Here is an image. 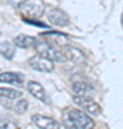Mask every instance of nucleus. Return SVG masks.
<instances>
[{"mask_svg": "<svg viewBox=\"0 0 123 129\" xmlns=\"http://www.w3.org/2000/svg\"><path fill=\"white\" fill-rule=\"evenodd\" d=\"M37 39L33 36H29V35H19V36L14 37V45L17 47H22V49H30V47H34Z\"/></svg>", "mask_w": 123, "mask_h": 129, "instance_id": "nucleus-11", "label": "nucleus"}, {"mask_svg": "<svg viewBox=\"0 0 123 129\" xmlns=\"http://www.w3.org/2000/svg\"><path fill=\"white\" fill-rule=\"evenodd\" d=\"M29 66L32 69L37 70V72H45V73H49V72H52V70L55 69V63L40 55L32 56L29 59Z\"/></svg>", "mask_w": 123, "mask_h": 129, "instance_id": "nucleus-5", "label": "nucleus"}, {"mask_svg": "<svg viewBox=\"0 0 123 129\" xmlns=\"http://www.w3.org/2000/svg\"><path fill=\"white\" fill-rule=\"evenodd\" d=\"M0 129H19V125L17 122H14V120H5V122H2L0 123Z\"/></svg>", "mask_w": 123, "mask_h": 129, "instance_id": "nucleus-16", "label": "nucleus"}, {"mask_svg": "<svg viewBox=\"0 0 123 129\" xmlns=\"http://www.w3.org/2000/svg\"><path fill=\"white\" fill-rule=\"evenodd\" d=\"M27 90L32 93V96H34L36 99L42 101L43 103H46V105H49V103H50V98L47 96V93H46L45 88H43L39 82L30 80V82L27 83Z\"/></svg>", "mask_w": 123, "mask_h": 129, "instance_id": "nucleus-8", "label": "nucleus"}, {"mask_svg": "<svg viewBox=\"0 0 123 129\" xmlns=\"http://www.w3.org/2000/svg\"><path fill=\"white\" fill-rule=\"evenodd\" d=\"M72 90L76 95H86V93H90L93 90V88L86 82H73Z\"/></svg>", "mask_w": 123, "mask_h": 129, "instance_id": "nucleus-13", "label": "nucleus"}, {"mask_svg": "<svg viewBox=\"0 0 123 129\" xmlns=\"http://www.w3.org/2000/svg\"><path fill=\"white\" fill-rule=\"evenodd\" d=\"M0 55L6 57V59H13L14 55H16V47L14 45L9 43V42H3L0 43Z\"/></svg>", "mask_w": 123, "mask_h": 129, "instance_id": "nucleus-12", "label": "nucleus"}, {"mask_svg": "<svg viewBox=\"0 0 123 129\" xmlns=\"http://www.w3.org/2000/svg\"><path fill=\"white\" fill-rule=\"evenodd\" d=\"M63 56L66 60H70L73 63H83L86 60V56L83 53L79 47H74V46H70V45H66L63 47Z\"/></svg>", "mask_w": 123, "mask_h": 129, "instance_id": "nucleus-6", "label": "nucleus"}, {"mask_svg": "<svg viewBox=\"0 0 123 129\" xmlns=\"http://www.w3.org/2000/svg\"><path fill=\"white\" fill-rule=\"evenodd\" d=\"M19 12L24 20H37L45 13V2L43 0H23L17 6Z\"/></svg>", "mask_w": 123, "mask_h": 129, "instance_id": "nucleus-2", "label": "nucleus"}, {"mask_svg": "<svg viewBox=\"0 0 123 129\" xmlns=\"http://www.w3.org/2000/svg\"><path fill=\"white\" fill-rule=\"evenodd\" d=\"M64 123L67 129H93L95 120L87 115L86 112L79 109H70L66 113Z\"/></svg>", "mask_w": 123, "mask_h": 129, "instance_id": "nucleus-1", "label": "nucleus"}, {"mask_svg": "<svg viewBox=\"0 0 123 129\" xmlns=\"http://www.w3.org/2000/svg\"><path fill=\"white\" fill-rule=\"evenodd\" d=\"M22 96H23V93L20 90L10 89V88H0V98L14 101V99H19V98H22Z\"/></svg>", "mask_w": 123, "mask_h": 129, "instance_id": "nucleus-14", "label": "nucleus"}, {"mask_svg": "<svg viewBox=\"0 0 123 129\" xmlns=\"http://www.w3.org/2000/svg\"><path fill=\"white\" fill-rule=\"evenodd\" d=\"M73 102H74L79 108H82V111L86 112L87 115L97 116V115L102 113L100 106L97 105L92 98L86 96V95H76V96H73Z\"/></svg>", "mask_w": 123, "mask_h": 129, "instance_id": "nucleus-4", "label": "nucleus"}, {"mask_svg": "<svg viewBox=\"0 0 123 129\" xmlns=\"http://www.w3.org/2000/svg\"><path fill=\"white\" fill-rule=\"evenodd\" d=\"M27 106H29V102L26 101V99L19 98L17 102L10 106V109H13L16 113H20V115H22V113H26V112H27Z\"/></svg>", "mask_w": 123, "mask_h": 129, "instance_id": "nucleus-15", "label": "nucleus"}, {"mask_svg": "<svg viewBox=\"0 0 123 129\" xmlns=\"http://www.w3.org/2000/svg\"><path fill=\"white\" fill-rule=\"evenodd\" d=\"M0 82L12 83L16 86H23L24 76L22 73H16V72H3V73H0Z\"/></svg>", "mask_w": 123, "mask_h": 129, "instance_id": "nucleus-10", "label": "nucleus"}, {"mask_svg": "<svg viewBox=\"0 0 123 129\" xmlns=\"http://www.w3.org/2000/svg\"><path fill=\"white\" fill-rule=\"evenodd\" d=\"M34 49L37 50V55H40V56H43V57H46V59L52 60L53 63H55V62H60V63L66 62L62 50H59V49H57L53 43H50V42H46V40L36 42Z\"/></svg>", "mask_w": 123, "mask_h": 129, "instance_id": "nucleus-3", "label": "nucleus"}, {"mask_svg": "<svg viewBox=\"0 0 123 129\" xmlns=\"http://www.w3.org/2000/svg\"><path fill=\"white\" fill-rule=\"evenodd\" d=\"M47 20L55 26H67L70 23V19H69L67 13L60 9H52L47 14Z\"/></svg>", "mask_w": 123, "mask_h": 129, "instance_id": "nucleus-9", "label": "nucleus"}, {"mask_svg": "<svg viewBox=\"0 0 123 129\" xmlns=\"http://www.w3.org/2000/svg\"><path fill=\"white\" fill-rule=\"evenodd\" d=\"M33 123L36 125L39 129H60V123L53 118L45 115H33L32 116Z\"/></svg>", "mask_w": 123, "mask_h": 129, "instance_id": "nucleus-7", "label": "nucleus"}]
</instances>
